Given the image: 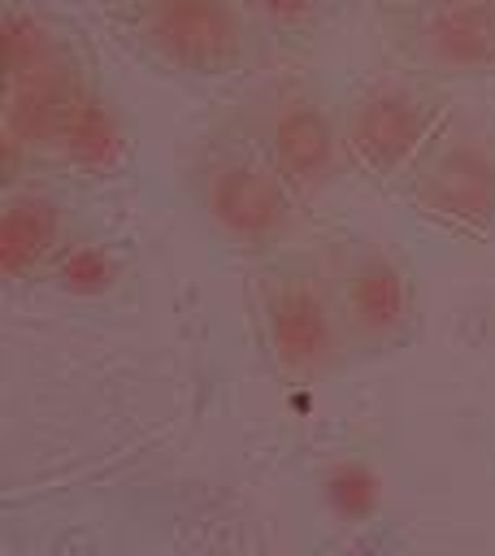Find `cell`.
I'll return each instance as SVG.
<instances>
[{
	"label": "cell",
	"mask_w": 495,
	"mask_h": 556,
	"mask_svg": "<svg viewBox=\"0 0 495 556\" xmlns=\"http://www.w3.org/2000/svg\"><path fill=\"white\" fill-rule=\"evenodd\" d=\"M243 4L274 39H308L326 13V0H243Z\"/></svg>",
	"instance_id": "13"
},
{
	"label": "cell",
	"mask_w": 495,
	"mask_h": 556,
	"mask_svg": "<svg viewBox=\"0 0 495 556\" xmlns=\"http://www.w3.org/2000/svg\"><path fill=\"white\" fill-rule=\"evenodd\" d=\"M287 187L300 204H313L330 191L339 165H343V139H339V113H330L326 96L308 83H278L265 104L261 122L252 130Z\"/></svg>",
	"instance_id": "9"
},
{
	"label": "cell",
	"mask_w": 495,
	"mask_h": 556,
	"mask_svg": "<svg viewBox=\"0 0 495 556\" xmlns=\"http://www.w3.org/2000/svg\"><path fill=\"white\" fill-rule=\"evenodd\" d=\"M256 321L274 374L287 387H321L347 361L334 274L308 256H278L256 278Z\"/></svg>",
	"instance_id": "4"
},
{
	"label": "cell",
	"mask_w": 495,
	"mask_h": 556,
	"mask_svg": "<svg viewBox=\"0 0 495 556\" xmlns=\"http://www.w3.org/2000/svg\"><path fill=\"white\" fill-rule=\"evenodd\" d=\"M48 278H52L65 295L96 300V295H104V291L117 287L122 265H117V256H113L104 243H96V239H69V243L56 252V261L48 265Z\"/></svg>",
	"instance_id": "11"
},
{
	"label": "cell",
	"mask_w": 495,
	"mask_h": 556,
	"mask_svg": "<svg viewBox=\"0 0 495 556\" xmlns=\"http://www.w3.org/2000/svg\"><path fill=\"white\" fill-rule=\"evenodd\" d=\"M87 4H100V9H117L122 0H87Z\"/></svg>",
	"instance_id": "15"
},
{
	"label": "cell",
	"mask_w": 495,
	"mask_h": 556,
	"mask_svg": "<svg viewBox=\"0 0 495 556\" xmlns=\"http://www.w3.org/2000/svg\"><path fill=\"white\" fill-rule=\"evenodd\" d=\"M113 26L156 74L182 83H221L261 52V22L243 0H122Z\"/></svg>",
	"instance_id": "2"
},
{
	"label": "cell",
	"mask_w": 495,
	"mask_h": 556,
	"mask_svg": "<svg viewBox=\"0 0 495 556\" xmlns=\"http://www.w3.org/2000/svg\"><path fill=\"white\" fill-rule=\"evenodd\" d=\"M326 500H330V508L339 517L365 521L382 500V478L360 460H343V465H334L326 473Z\"/></svg>",
	"instance_id": "12"
},
{
	"label": "cell",
	"mask_w": 495,
	"mask_h": 556,
	"mask_svg": "<svg viewBox=\"0 0 495 556\" xmlns=\"http://www.w3.org/2000/svg\"><path fill=\"white\" fill-rule=\"evenodd\" d=\"M130 148V126L104 91L82 35L39 0H9L0 109L9 178L17 161H43L78 178H117Z\"/></svg>",
	"instance_id": "1"
},
{
	"label": "cell",
	"mask_w": 495,
	"mask_h": 556,
	"mask_svg": "<svg viewBox=\"0 0 495 556\" xmlns=\"http://www.w3.org/2000/svg\"><path fill=\"white\" fill-rule=\"evenodd\" d=\"M386 48L399 65L465 78L495 74V0H430L382 13Z\"/></svg>",
	"instance_id": "8"
},
{
	"label": "cell",
	"mask_w": 495,
	"mask_h": 556,
	"mask_svg": "<svg viewBox=\"0 0 495 556\" xmlns=\"http://www.w3.org/2000/svg\"><path fill=\"white\" fill-rule=\"evenodd\" d=\"M417 222L465 243L495 239V122L456 109L399 182Z\"/></svg>",
	"instance_id": "5"
},
{
	"label": "cell",
	"mask_w": 495,
	"mask_h": 556,
	"mask_svg": "<svg viewBox=\"0 0 495 556\" xmlns=\"http://www.w3.org/2000/svg\"><path fill=\"white\" fill-rule=\"evenodd\" d=\"M417 4H430V0H378L382 13H391V9H417Z\"/></svg>",
	"instance_id": "14"
},
{
	"label": "cell",
	"mask_w": 495,
	"mask_h": 556,
	"mask_svg": "<svg viewBox=\"0 0 495 556\" xmlns=\"http://www.w3.org/2000/svg\"><path fill=\"white\" fill-rule=\"evenodd\" d=\"M191 191L208 230L226 248L252 256L278 248L295 222V208H304L256 135L213 139L191 169Z\"/></svg>",
	"instance_id": "6"
},
{
	"label": "cell",
	"mask_w": 495,
	"mask_h": 556,
	"mask_svg": "<svg viewBox=\"0 0 495 556\" xmlns=\"http://www.w3.org/2000/svg\"><path fill=\"white\" fill-rule=\"evenodd\" d=\"M452 113L447 78L408 65L373 74L339 109L343 165L373 187H399Z\"/></svg>",
	"instance_id": "3"
},
{
	"label": "cell",
	"mask_w": 495,
	"mask_h": 556,
	"mask_svg": "<svg viewBox=\"0 0 495 556\" xmlns=\"http://www.w3.org/2000/svg\"><path fill=\"white\" fill-rule=\"evenodd\" d=\"M334 300L352 356H391L417 339L421 291L412 261L391 243L365 239L334 269Z\"/></svg>",
	"instance_id": "7"
},
{
	"label": "cell",
	"mask_w": 495,
	"mask_h": 556,
	"mask_svg": "<svg viewBox=\"0 0 495 556\" xmlns=\"http://www.w3.org/2000/svg\"><path fill=\"white\" fill-rule=\"evenodd\" d=\"M69 243L65 200L43 187L9 191L0 204V274L9 282L48 274L56 252Z\"/></svg>",
	"instance_id": "10"
}]
</instances>
